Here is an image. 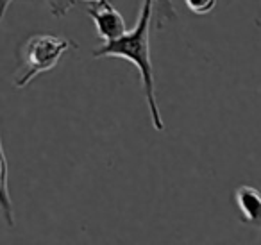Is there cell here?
Segmentation results:
<instances>
[{
  "label": "cell",
  "instance_id": "4",
  "mask_svg": "<svg viewBox=\"0 0 261 245\" xmlns=\"http://www.w3.org/2000/svg\"><path fill=\"white\" fill-rule=\"evenodd\" d=\"M234 201L240 211V222L261 231V191L249 184L234 190Z\"/></svg>",
  "mask_w": 261,
  "mask_h": 245
},
{
  "label": "cell",
  "instance_id": "5",
  "mask_svg": "<svg viewBox=\"0 0 261 245\" xmlns=\"http://www.w3.org/2000/svg\"><path fill=\"white\" fill-rule=\"evenodd\" d=\"M0 208L4 213V218L9 226H15V218H13V208H11V199L8 193V159H6V152L2 151V202Z\"/></svg>",
  "mask_w": 261,
  "mask_h": 245
},
{
  "label": "cell",
  "instance_id": "2",
  "mask_svg": "<svg viewBox=\"0 0 261 245\" xmlns=\"http://www.w3.org/2000/svg\"><path fill=\"white\" fill-rule=\"evenodd\" d=\"M77 48L73 41L52 34H34L20 48V66L13 81L16 88H25L38 76L50 72L68 48Z\"/></svg>",
  "mask_w": 261,
  "mask_h": 245
},
{
  "label": "cell",
  "instance_id": "7",
  "mask_svg": "<svg viewBox=\"0 0 261 245\" xmlns=\"http://www.w3.org/2000/svg\"><path fill=\"white\" fill-rule=\"evenodd\" d=\"M185 4L193 15H210L217 8V0H185Z\"/></svg>",
  "mask_w": 261,
  "mask_h": 245
},
{
  "label": "cell",
  "instance_id": "6",
  "mask_svg": "<svg viewBox=\"0 0 261 245\" xmlns=\"http://www.w3.org/2000/svg\"><path fill=\"white\" fill-rule=\"evenodd\" d=\"M154 8L158 11V23L163 26L167 20H175L177 18V11H175L172 0H154Z\"/></svg>",
  "mask_w": 261,
  "mask_h": 245
},
{
  "label": "cell",
  "instance_id": "3",
  "mask_svg": "<svg viewBox=\"0 0 261 245\" xmlns=\"http://www.w3.org/2000/svg\"><path fill=\"white\" fill-rule=\"evenodd\" d=\"M88 15L95 23L97 34L102 41H113L127 33V23L123 16L111 6L109 0L88 6Z\"/></svg>",
  "mask_w": 261,
  "mask_h": 245
},
{
  "label": "cell",
  "instance_id": "8",
  "mask_svg": "<svg viewBox=\"0 0 261 245\" xmlns=\"http://www.w3.org/2000/svg\"><path fill=\"white\" fill-rule=\"evenodd\" d=\"M11 2H13V0H2V9H0V18H2V20H4L6 13H8L9 6H11Z\"/></svg>",
  "mask_w": 261,
  "mask_h": 245
},
{
  "label": "cell",
  "instance_id": "1",
  "mask_svg": "<svg viewBox=\"0 0 261 245\" xmlns=\"http://www.w3.org/2000/svg\"><path fill=\"white\" fill-rule=\"evenodd\" d=\"M154 16V0H143L140 8L138 22L135 29L127 31L123 36L113 41H104L98 48L93 51V58H120L133 63L140 72L142 90L145 95L147 106H149L150 122L156 131H165L163 116H161L160 106H158L156 95V77H154V66L150 59V23Z\"/></svg>",
  "mask_w": 261,
  "mask_h": 245
},
{
  "label": "cell",
  "instance_id": "9",
  "mask_svg": "<svg viewBox=\"0 0 261 245\" xmlns=\"http://www.w3.org/2000/svg\"><path fill=\"white\" fill-rule=\"evenodd\" d=\"M83 2H88V4H97V2H104V0H83Z\"/></svg>",
  "mask_w": 261,
  "mask_h": 245
}]
</instances>
